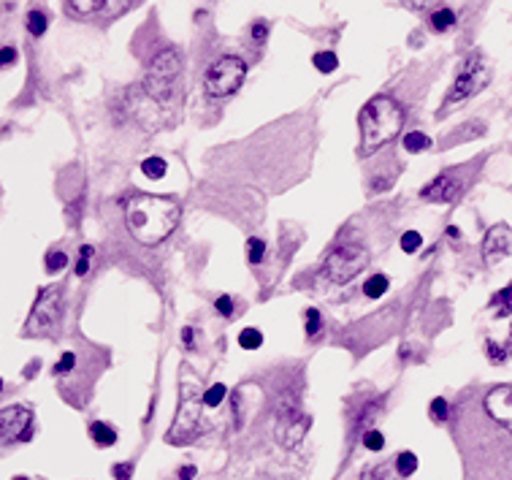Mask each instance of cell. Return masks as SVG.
I'll list each match as a JSON object with an SVG mask.
<instances>
[{"label": "cell", "instance_id": "1", "mask_svg": "<svg viewBox=\"0 0 512 480\" xmlns=\"http://www.w3.org/2000/svg\"><path fill=\"white\" fill-rule=\"evenodd\" d=\"M179 217H182L179 201L171 196L136 193L125 201V226L130 231V236L146 247L165 242L179 226Z\"/></svg>", "mask_w": 512, "mask_h": 480}, {"label": "cell", "instance_id": "2", "mask_svg": "<svg viewBox=\"0 0 512 480\" xmlns=\"http://www.w3.org/2000/svg\"><path fill=\"white\" fill-rule=\"evenodd\" d=\"M404 109L390 95H374L369 104L361 109V136H364V149L374 152L382 144L393 142L401 128H404Z\"/></svg>", "mask_w": 512, "mask_h": 480}, {"label": "cell", "instance_id": "3", "mask_svg": "<svg viewBox=\"0 0 512 480\" xmlns=\"http://www.w3.org/2000/svg\"><path fill=\"white\" fill-rule=\"evenodd\" d=\"M144 92L158 106H171L182 95V57L177 49H163L144 74Z\"/></svg>", "mask_w": 512, "mask_h": 480}, {"label": "cell", "instance_id": "4", "mask_svg": "<svg viewBox=\"0 0 512 480\" xmlns=\"http://www.w3.org/2000/svg\"><path fill=\"white\" fill-rule=\"evenodd\" d=\"M65 317L62 285H46L36 296V304L25 320V336H57Z\"/></svg>", "mask_w": 512, "mask_h": 480}, {"label": "cell", "instance_id": "5", "mask_svg": "<svg viewBox=\"0 0 512 480\" xmlns=\"http://www.w3.org/2000/svg\"><path fill=\"white\" fill-rule=\"evenodd\" d=\"M201 407L204 404V394H198V388H193L190 383H182V399H179V410H177V420L168 429L165 442L171 445H185L193 437L201 434Z\"/></svg>", "mask_w": 512, "mask_h": 480}, {"label": "cell", "instance_id": "6", "mask_svg": "<svg viewBox=\"0 0 512 480\" xmlns=\"http://www.w3.org/2000/svg\"><path fill=\"white\" fill-rule=\"evenodd\" d=\"M371 255L364 245H339L326 255V263H323V274H326L331 282L336 285H345L352 282L358 274L369 266Z\"/></svg>", "mask_w": 512, "mask_h": 480}, {"label": "cell", "instance_id": "7", "mask_svg": "<svg viewBox=\"0 0 512 480\" xmlns=\"http://www.w3.org/2000/svg\"><path fill=\"white\" fill-rule=\"evenodd\" d=\"M247 79V63L236 55H226L206 68L204 87L212 98H228L239 92V87Z\"/></svg>", "mask_w": 512, "mask_h": 480}, {"label": "cell", "instance_id": "8", "mask_svg": "<svg viewBox=\"0 0 512 480\" xmlns=\"http://www.w3.org/2000/svg\"><path fill=\"white\" fill-rule=\"evenodd\" d=\"M488 82H491V68L485 65L483 55L471 52L469 57L461 63L458 74H455V82H452L450 92H448V98H445V106L466 101V98H471L474 92H480Z\"/></svg>", "mask_w": 512, "mask_h": 480}, {"label": "cell", "instance_id": "9", "mask_svg": "<svg viewBox=\"0 0 512 480\" xmlns=\"http://www.w3.org/2000/svg\"><path fill=\"white\" fill-rule=\"evenodd\" d=\"M474 166H458L442 171L436 179H431L426 188L420 190L423 201H434V204H452L464 196V190L469 188V174Z\"/></svg>", "mask_w": 512, "mask_h": 480}, {"label": "cell", "instance_id": "10", "mask_svg": "<svg viewBox=\"0 0 512 480\" xmlns=\"http://www.w3.org/2000/svg\"><path fill=\"white\" fill-rule=\"evenodd\" d=\"M33 434V413L30 407L11 404L0 410V448L14 445V442H27Z\"/></svg>", "mask_w": 512, "mask_h": 480}, {"label": "cell", "instance_id": "11", "mask_svg": "<svg viewBox=\"0 0 512 480\" xmlns=\"http://www.w3.org/2000/svg\"><path fill=\"white\" fill-rule=\"evenodd\" d=\"M510 252H512V228L507 223H496V226H491L488 233L483 236V247H480L483 263H485V266H496V263H501Z\"/></svg>", "mask_w": 512, "mask_h": 480}, {"label": "cell", "instance_id": "12", "mask_svg": "<svg viewBox=\"0 0 512 480\" xmlns=\"http://www.w3.org/2000/svg\"><path fill=\"white\" fill-rule=\"evenodd\" d=\"M279 416V426H277V439L285 445V448H296L309 429V416L301 413L298 407L296 410H285V413H277Z\"/></svg>", "mask_w": 512, "mask_h": 480}, {"label": "cell", "instance_id": "13", "mask_svg": "<svg viewBox=\"0 0 512 480\" xmlns=\"http://www.w3.org/2000/svg\"><path fill=\"white\" fill-rule=\"evenodd\" d=\"M106 11V0H65V14L71 20H90Z\"/></svg>", "mask_w": 512, "mask_h": 480}, {"label": "cell", "instance_id": "14", "mask_svg": "<svg viewBox=\"0 0 512 480\" xmlns=\"http://www.w3.org/2000/svg\"><path fill=\"white\" fill-rule=\"evenodd\" d=\"M90 437H92V442H95L98 448H111V445L117 442V432H114V426H109L106 420H92V423H90Z\"/></svg>", "mask_w": 512, "mask_h": 480}, {"label": "cell", "instance_id": "15", "mask_svg": "<svg viewBox=\"0 0 512 480\" xmlns=\"http://www.w3.org/2000/svg\"><path fill=\"white\" fill-rule=\"evenodd\" d=\"M361 480H404V478L396 472V467H393L390 461H382V464H371V467H366V469L361 472Z\"/></svg>", "mask_w": 512, "mask_h": 480}, {"label": "cell", "instance_id": "16", "mask_svg": "<svg viewBox=\"0 0 512 480\" xmlns=\"http://www.w3.org/2000/svg\"><path fill=\"white\" fill-rule=\"evenodd\" d=\"M165 171H168V163H165L163 158H158V155H152V158H144V160H141V174L146 177V179H152V182L163 179Z\"/></svg>", "mask_w": 512, "mask_h": 480}, {"label": "cell", "instance_id": "17", "mask_svg": "<svg viewBox=\"0 0 512 480\" xmlns=\"http://www.w3.org/2000/svg\"><path fill=\"white\" fill-rule=\"evenodd\" d=\"M404 149H407L410 155L426 152V149H431V136H426L423 130H410V133L404 136Z\"/></svg>", "mask_w": 512, "mask_h": 480}, {"label": "cell", "instance_id": "18", "mask_svg": "<svg viewBox=\"0 0 512 480\" xmlns=\"http://www.w3.org/2000/svg\"><path fill=\"white\" fill-rule=\"evenodd\" d=\"M491 307L496 310V317H507V315L512 313V282L507 285V288H501V291L493 296Z\"/></svg>", "mask_w": 512, "mask_h": 480}, {"label": "cell", "instance_id": "19", "mask_svg": "<svg viewBox=\"0 0 512 480\" xmlns=\"http://www.w3.org/2000/svg\"><path fill=\"white\" fill-rule=\"evenodd\" d=\"M393 467H396V472L401 475V478H412L415 475V469H417V456L412 453V451H401L396 461H393Z\"/></svg>", "mask_w": 512, "mask_h": 480}, {"label": "cell", "instance_id": "20", "mask_svg": "<svg viewBox=\"0 0 512 480\" xmlns=\"http://www.w3.org/2000/svg\"><path fill=\"white\" fill-rule=\"evenodd\" d=\"M390 288L388 277L385 274H371L369 280H366V285H364V293L369 296V299H380V296H385Z\"/></svg>", "mask_w": 512, "mask_h": 480}, {"label": "cell", "instance_id": "21", "mask_svg": "<svg viewBox=\"0 0 512 480\" xmlns=\"http://www.w3.org/2000/svg\"><path fill=\"white\" fill-rule=\"evenodd\" d=\"M312 65H314L320 74H333V71L339 68V57H336L331 49H326V52H317V55L312 57Z\"/></svg>", "mask_w": 512, "mask_h": 480}, {"label": "cell", "instance_id": "22", "mask_svg": "<svg viewBox=\"0 0 512 480\" xmlns=\"http://www.w3.org/2000/svg\"><path fill=\"white\" fill-rule=\"evenodd\" d=\"M25 25H27V33H30V36H43V30L49 27V20H46V14H43V11L33 8V11H27Z\"/></svg>", "mask_w": 512, "mask_h": 480}, {"label": "cell", "instance_id": "23", "mask_svg": "<svg viewBox=\"0 0 512 480\" xmlns=\"http://www.w3.org/2000/svg\"><path fill=\"white\" fill-rule=\"evenodd\" d=\"M452 25H455V14H452V8H448V6H442V8H436L431 14V27L434 30H450Z\"/></svg>", "mask_w": 512, "mask_h": 480}, {"label": "cell", "instance_id": "24", "mask_svg": "<svg viewBox=\"0 0 512 480\" xmlns=\"http://www.w3.org/2000/svg\"><path fill=\"white\" fill-rule=\"evenodd\" d=\"M263 258H266V242L258 239V236H252V239L247 242V261H249L252 266H258V263H263Z\"/></svg>", "mask_w": 512, "mask_h": 480}, {"label": "cell", "instance_id": "25", "mask_svg": "<svg viewBox=\"0 0 512 480\" xmlns=\"http://www.w3.org/2000/svg\"><path fill=\"white\" fill-rule=\"evenodd\" d=\"M429 413H431V420H436V423H445V420L450 418V404H448V399H445V397H434V402L429 404Z\"/></svg>", "mask_w": 512, "mask_h": 480}, {"label": "cell", "instance_id": "26", "mask_svg": "<svg viewBox=\"0 0 512 480\" xmlns=\"http://www.w3.org/2000/svg\"><path fill=\"white\" fill-rule=\"evenodd\" d=\"M239 345H242L244 350H258V348L263 345L261 329H244V331H239Z\"/></svg>", "mask_w": 512, "mask_h": 480}, {"label": "cell", "instance_id": "27", "mask_svg": "<svg viewBox=\"0 0 512 480\" xmlns=\"http://www.w3.org/2000/svg\"><path fill=\"white\" fill-rule=\"evenodd\" d=\"M485 355H488V361H491V364H504V361L512 355V348L496 345L493 339H488V342H485Z\"/></svg>", "mask_w": 512, "mask_h": 480}, {"label": "cell", "instance_id": "28", "mask_svg": "<svg viewBox=\"0 0 512 480\" xmlns=\"http://www.w3.org/2000/svg\"><path fill=\"white\" fill-rule=\"evenodd\" d=\"M74 366H76V353L74 350H65V353L60 355V361L55 364V369H52V375L55 377H65L74 372Z\"/></svg>", "mask_w": 512, "mask_h": 480}, {"label": "cell", "instance_id": "29", "mask_svg": "<svg viewBox=\"0 0 512 480\" xmlns=\"http://www.w3.org/2000/svg\"><path fill=\"white\" fill-rule=\"evenodd\" d=\"M68 266V255L62 250H49L46 252V272L49 274H57L62 272Z\"/></svg>", "mask_w": 512, "mask_h": 480}, {"label": "cell", "instance_id": "30", "mask_svg": "<svg viewBox=\"0 0 512 480\" xmlns=\"http://www.w3.org/2000/svg\"><path fill=\"white\" fill-rule=\"evenodd\" d=\"M226 394H228L226 385H223V383H214V385L204 394V404L206 407H217V404L226 402Z\"/></svg>", "mask_w": 512, "mask_h": 480}, {"label": "cell", "instance_id": "31", "mask_svg": "<svg viewBox=\"0 0 512 480\" xmlns=\"http://www.w3.org/2000/svg\"><path fill=\"white\" fill-rule=\"evenodd\" d=\"M320 329H323V315H320V310H314V307H309L307 310V336L309 339H314V336L320 334Z\"/></svg>", "mask_w": 512, "mask_h": 480}, {"label": "cell", "instance_id": "32", "mask_svg": "<svg viewBox=\"0 0 512 480\" xmlns=\"http://www.w3.org/2000/svg\"><path fill=\"white\" fill-rule=\"evenodd\" d=\"M420 245H423V236H420V231H404V236H401V250L404 252H417L420 250Z\"/></svg>", "mask_w": 512, "mask_h": 480}, {"label": "cell", "instance_id": "33", "mask_svg": "<svg viewBox=\"0 0 512 480\" xmlns=\"http://www.w3.org/2000/svg\"><path fill=\"white\" fill-rule=\"evenodd\" d=\"M92 247L90 245H82V250H79V261H76V277H84V274L90 272V263H92Z\"/></svg>", "mask_w": 512, "mask_h": 480}, {"label": "cell", "instance_id": "34", "mask_svg": "<svg viewBox=\"0 0 512 480\" xmlns=\"http://www.w3.org/2000/svg\"><path fill=\"white\" fill-rule=\"evenodd\" d=\"M364 445H366L369 451H382V448H385V437H382V432L369 429V432L364 434Z\"/></svg>", "mask_w": 512, "mask_h": 480}, {"label": "cell", "instance_id": "35", "mask_svg": "<svg viewBox=\"0 0 512 480\" xmlns=\"http://www.w3.org/2000/svg\"><path fill=\"white\" fill-rule=\"evenodd\" d=\"M127 8H133V6H130V0H106V17H109V20L120 17V14L127 11Z\"/></svg>", "mask_w": 512, "mask_h": 480}, {"label": "cell", "instance_id": "36", "mask_svg": "<svg viewBox=\"0 0 512 480\" xmlns=\"http://www.w3.org/2000/svg\"><path fill=\"white\" fill-rule=\"evenodd\" d=\"M111 475H114V480H130L133 478V464H130V461L114 464V467H111Z\"/></svg>", "mask_w": 512, "mask_h": 480}, {"label": "cell", "instance_id": "37", "mask_svg": "<svg viewBox=\"0 0 512 480\" xmlns=\"http://www.w3.org/2000/svg\"><path fill=\"white\" fill-rule=\"evenodd\" d=\"M214 310L223 315V317H230V315H233V299H230V296H217Z\"/></svg>", "mask_w": 512, "mask_h": 480}, {"label": "cell", "instance_id": "38", "mask_svg": "<svg viewBox=\"0 0 512 480\" xmlns=\"http://www.w3.org/2000/svg\"><path fill=\"white\" fill-rule=\"evenodd\" d=\"M17 57H20V55H17V49H14V46H3V49H0V68L14 65L17 63Z\"/></svg>", "mask_w": 512, "mask_h": 480}, {"label": "cell", "instance_id": "39", "mask_svg": "<svg viewBox=\"0 0 512 480\" xmlns=\"http://www.w3.org/2000/svg\"><path fill=\"white\" fill-rule=\"evenodd\" d=\"M268 39V25L266 22H258V25H252V41L255 43H266Z\"/></svg>", "mask_w": 512, "mask_h": 480}, {"label": "cell", "instance_id": "40", "mask_svg": "<svg viewBox=\"0 0 512 480\" xmlns=\"http://www.w3.org/2000/svg\"><path fill=\"white\" fill-rule=\"evenodd\" d=\"M195 475H198L195 464H185V467H179V472H177V480H195Z\"/></svg>", "mask_w": 512, "mask_h": 480}, {"label": "cell", "instance_id": "41", "mask_svg": "<svg viewBox=\"0 0 512 480\" xmlns=\"http://www.w3.org/2000/svg\"><path fill=\"white\" fill-rule=\"evenodd\" d=\"M401 3H404L410 11H426L431 3H436V0H401Z\"/></svg>", "mask_w": 512, "mask_h": 480}, {"label": "cell", "instance_id": "42", "mask_svg": "<svg viewBox=\"0 0 512 480\" xmlns=\"http://www.w3.org/2000/svg\"><path fill=\"white\" fill-rule=\"evenodd\" d=\"M182 342H185V348H193V345H195V342H193V329H190V326L182 329Z\"/></svg>", "mask_w": 512, "mask_h": 480}, {"label": "cell", "instance_id": "43", "mask_svg": "<svg viewBox=\"0 0 512 480\" xmlns=\"http://www.w3.org/2000/svg\"><path fill=\"white\" fill-rule=\"evenodd\" d=\"M448 236H452V239H458V236H461V231L455 228V226H450V228H448Z\"/></svg>", "mask_w": 512, "mask_h": 480}, {"label": "cell", "instance_id": "44", "mask_svg": "<svg viewBox=\"0 0 512 480\" xmlns=\"http://www.w3.org/2000/svg\"><path fill=\"white\" fill-rule=\"evenodd\" d=\"M0 391H3V380H0Z\"/></svg>", "mask_w": 512, "mask_h": 480}, {"label": "cell", "instance_id": "45", "mask_svg": "<svg viewBox=\"0 0 512 480\" xmlns=\"http://www.w3.org/2000/svg\"><path fill=\"white\" fill-rule=\"evenodd\" d=\"M14 480H27V478H14Z\"/></svg>", "mask_w": 512, "mask_h": 480}, {"label": "cell", "instance_id": "46", "mask_svg": "<svg viewBox=\"0 0 512 480\" xmlns=\"http://www.w3.org/2000/svg\"><path fill=\"white\" fill-rule=\"evenodd\" d=\"M510 336H512V326H510Z\"/></svg>", "mask_w": 512, "mask_h": 480}]
</instances>
